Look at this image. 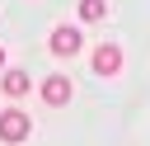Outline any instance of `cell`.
Returning a JSON list of instances; mask_svg holds the SVG:
<instances>
[{"label":"cell","mask_w":150,"mask_h":146,"mask_svg":"<svg viewBox=\"0 0 150 146\" xmlns=\"http://www.w3.org/2000/svg\"><path fill=\"white\" fill-rule=\"evenodd\" d=\"M28 132H33V122H28L23 108H5V113H0V141L19 146V141H28Z\"/></svg>","instance_id":"1"},{"label":"cell","mask_w":150,"mask_h":146,"mask_svg":"<svg viewBox=\"0 0 150 146\" xmlns=\"http://www.w3.org/2000/svg\"><path fill=\"white\" fill-rule=\"evenodd\" d=\"M117 71H122V47H117V42H98V47H94V75L108 80V75H117Z\"/></svg>","instance_id":"2"},{"label":"cell","mask_w":150,"mask_h":146,"mask_svg":"<svg viewBox=\"0 0 150 146\" xmlns=\"http://www.w3.org/2000/svg\"><path fill=\"white\" fill-rule=\"evenodd\" d=\"M70 94H75L70 75H47V80H42V104H52V108H66V104H70Z\"/></svg>","instance_id":"3"},{"label":"cell","mask_w":150,"mask_h":146,"mask_svg":"<svg viewBox=\"0 0 150 146\" xmlns=\"http://www.w3.org/2000/svg\"><path fill=\"white\" fill-rule=\"evenodd\" d=\"M80 28H70V24H61V28H52V38H47V47L56 52V57H75L80 52Z\"/></svg>","instance_id":"4"},{"label":"cell","mask_w":150,"mask_h":146,"mask_svg":"<svg viewBox=\"0 0 150 146\" xmlns=\"http://www.w3.org/2000/svg\"><path fill=\"white\" fill-rule=\"evenodd\" d=\"M28 85H33V80H28L23 71H5V75H0V89H5L9 99H19V94H28Z\"/></svg>","instance_id":"5"},{"label":"cell","mask_w":150,"mask_h":146,"mask_svg":"<svg viewBox=\"0 0 150 146\" xmlns=\"http://www.w3.org/2000/svg\"><path fill=\"white\" fill-rule=\"evenodd\" d=\"M80 19H84V24L108 19V0H80Z\"/></svg>","instance_id":"6"},{"label":"cell","mask_w":150,"mask_h":146,"mask_svg":"<svg viewBox=\"0 0 150 146\" xmlns=\"http://www.w3.org/2000/svg\"><path fill=\"white\" fill-rule=\"evenodd\" d=\"M0 66H5V47H0Z\"/></svg>","instance_id":"7"}]
</instances>
